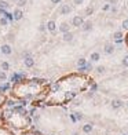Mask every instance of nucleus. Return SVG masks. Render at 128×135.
<instances>
[{
  "label": "nucleus",
  "instance_id": "obj_1",
  "mask_svg": "<svg viewBox=\"0 0 128 135\" xmlns=\"http://www.w3.org/2000/svg\"><path fill=\"white\" fill-rule=\"evenodd\" d=\"M83 24H84L83 17H80V15H76V17H73V19H72V25H73V26H76V28H80V26H83Z\"/></svg>",
  "mask_w": 128,
  "mask_h": 135
},
{
  "label": "nucleus",
  "instance_id": "obj_2",
  "mask_svg": "<svg viewBox=\"0 0 128 135\" xmlns=\"http://www.w3.org/2000/svg\"><path fill=\"white\" fill-rule=\"evenodd\" d=\"M0 51H1V54H4V55H10L11 52H13V48H11L10 44H3L0 47Z\"/></svg>",
  "mask_w": 128,
  "mask_h": 135
},
{
  "label": "nucleus",
  "instance_id": "obj_3",
  "mask_svg": "<svg viewBox=\"0 0 128 135\" xmlns=\"http://www.w3.org/2000/svg\"><path fill=\"white\" fill-rule=\"evenodd\" d=\"M24 65L26 66V68H33V65H35V59L32 58V57H25Z\"/></svg>",
  "mask_w": 128,
  "mask_h": 135
},
{
  "label": "nucleus",
  "instance_id": "obj_4",
  "mask_svg": "<svg viewBox=\"0 0 128 135\" xmlns=\"http://www.w3.org/2000/svg\"><path fill=\"white\" fill-rule=\"evenodd\" d=\"M13 17H14V19H17V21H19L22 17H24V13H22L21 8H15V11L13 13Z\"/></svg>",
  "mask_w": 128,
  "mask_h": 135
},
{
  "label": "nucleus",
  "instance_id": "obj_5",
  "mask_svg": "<svg viewBox=\"0 0 128 135\" xmlns=\"http://www.w3.org/2000/svg\"><path fill=\"white\" fill-rule=\"evenodd\" d=\"M45 26H47V30L52 32V33H54V32H55V29H57V24H55V21H48Z\"/></svg>",
  "mask_w": 128,
  "mask_h": 135
},
{
  "label": "nucleus",
  "instance_id": "obj_6",
  "mask_svg": "<svg viewBox=\"0 0 128 135\" xmlns=\"http://www.w3.org/2000/svg\"><path fill=\"white\" fill-rule=\"evenodd\" d=\"M70 11H72V8H70L69 4H63L62 7H61V14L62 15H68Z\"/></svg>",
  "mask_w": 128,
  "mask_h": 135
},
{
  "label": "nucleus",
  "instance_id": "obj_7",
  "mask_svg": "<svg viewBox=\"0 0 128 135\" xmlns=\"http://www.w3.org/2000/svg\"><path fill=\"white\" fill-rule=\"evenodd\" d=\"M69 24L68 22H62V24L59 25V30L62 32V33H66V32H69Z\"/></svg>",
  "mask_w": 128,
  "mask_h": 135
},
{
  "label": "nucleus",
  "instance_id": "obj_8",
  "mask_svg": "<svg viewBox=\"0 0 128 135\" xmlns=\"http://www.w3.org/2000/svg\"><path fill=\"white\" fill-rule=\"evenodd\" d=\"M63 42H68V43H69V42H72V40H73V33H72V32H66V33H63Z\"/></svg>",
  "mask_w": 128,
  "mask_h": 135
},
{
  "label": "nucleus",
  "instance_id": "obj_9",
  "mask_svg": "<svg viewBox=\"0 0 128 135\" xmlns=\"http://www.w3.org/2000/svg\"><path fill=\"white\" fill-rule=\"evenodd\" d=\"M121 106H123V101H120V99L112 101V107H113V109H118V107H121Z\"/></svg>",
  "mask_w": 128,
  "mask_h": 135
},
{
  "label": "nucleus",
  "instance_id": "obj_10",
  "mask_svg": "<svg viewBox=\"0 0 128 135\" xmlns=\"http://www.w3.org/2000/svg\"><path fill=\"white\" fill-rule=\"evenodd\" d=\"M50 88H51L52 92H57V91H58L59 88H61V81H55V83H52Z\"/></svg>",
  "mask_w": 128,
  "mask_h": 135
},
{
  "label": "nucleus",
  "instance_id": "obj_11",
  "mask_svg": "<svg viewBox=\"0 0 128 135\" xmlns=\"http://www.w3.org/2000/svg\"><path fill=\"white\" fill-rule=\"evenodd\" d=\"M81 28H83V30H85V32L91 30V29H92V22H91V21H87V22H84Z\"/></svg>",
  "mask_w": 128,
  "mask_h": 135
},
{
  "label": "nucleus",
  "instance_id": "obj_12",
  "mask_svg": "<svg viewBox=\"0 0 128 135\" xmlns=\"http://www.w3.org/2000/svg\"><path fill=\"white\" fill-rule=\"evenodd\" d=\"M113 51H114V45L113 44H106L105 45V52H106V54H112Z\"/></svg>",
  "mask_w": 128,
  "mask_h": 135
},
{
  "label": "nucleus",
  "instance_id": "obj_13",
  "mask_svg": "<svg viewBox=\"0 0 128 135\" xmlns=\"http://www.w3.org/2000/svg\"><path fill=\"white\" fill-rule=\"evenodd\" d=\"M91 131H92V124H84V125H83V132H85V134H90Z\"/></svg>",
  "mask_w": 128,
  "mask_h": 135
},
{
  "label": "nucleus",
  "instance_id": "obj_14",
  "mask_svg": "<svg viewBox=\"0 0 128 135\" xmlns=\"http://www.w3.org/2000/svg\"><path fill=\"white\" fill-rule=\"evenodd\" d=\"M8 7H10V3H8V1H6V0H0V8H1V10H7Z\"/></svg>",
  "mask_w": 128,
  "mask_h": 135
},
{
  "label": "nucleus",
  "instance_id": "obj_15",
  "mask_svg": "<svg viewBox=\"0 0 128 135\" xmlns=\"http://www.w3.org/2000/svg\"><path fill=\"white\" fill-rule=\"evenodd\" d=\"M6 105H7V107H11V109H13V107L17 105V102H15L14 99H6Z\"/></svg>",
  "mask_w": 128,
  "mask_h": 135
},
{
  "label": "nucleus",
  "instance_id": "obj_16",
  "mask_svg": "<svg viewBox=\"0 0 128 135\" xmlns=\"http://www.w3.org/2000/svg\"><path fill=\"white\" fill-rule=\"evenodd\" d=\"M113 37H114L116 42H121V40H123V33H121V32H116L113 35Z\"/></svg>",
  "mask_w": 128,
  "mask_h": 135
},
{
  "label": "nucleus",
  "instance_id": "obj_17",
  "mask_svg": "<svg viewBox=\"0 0 128 135\" xmlns=\"http://www.w3.org/2000/svg\"><path fill=\"white\" fill-rule=\"evenodd\" d=\"M99 58H100L99 52H92V54H91V61H94V62L99 61Z\"/></svg>",
  "mask_w": 128,
  "mask_h": 135
},
{
  "label": "nucleus",
  "instance_id": "obj_18",
  "mask_svg": "<svg viewBox=\"0 0 128 135\" xmlns=\"http://www.w3.org/2000/svg\"><path fill=\"white\" fill-rule=\"evenodd\" d=\"M4 18H6V19H7L8 22L14 21V17H13V14H11V13H7V11L4 13Z\"/></svg>",
  "mask_w": 128,
  "mask_h": 135
},
{
  "label": "nucleus",
  "instance_id": "obj_19",
  "mask_svg": "<svg viewBox=\"0 0 128 135\" xmlns=\"http://www.w3.org/2000/svg\"><path fill=\"white\" fill-rule=\"evenodd\" d=\"M6 80H7V73L1 70V72H0V83H4Z\"/></svg>",
  "mask_w": 128,
  "mask_h": 135
},
{
  "label": "nucleus",
  "instance_id": "obj_20",
  "mask_svg": "<svg viewBox=\"0 0 128 135\" xmlns=\"http://www.w3.org/2000/svg\"><path fill=\"white\" fill-rule=\"evenodd\" d=\"M73 117H74V120H83V114L80 113V112H76V113H73Z\"/></svg>",
  "mask_w": 128,
  "mask_h": 135
},
{
  "label": "nucleus",
  "instance_id": "obj_21",
  "mask_svg": "<svg viewBox=\"0 0 128 135\" xmlns=\"http://www.w3.org/2000/svg\"><path fill=\"white\" fill-rule=\"evenodd\" d=\"M1 69H3V72L8 70V69H10V63H8V62H1Z\"/></svg>",
  "mask_w": 128,
  "mask_h": 135
},
{
  "label": "nucleus",
  "instance_id": "obj_22",
  "mask_svg": "<svg viewBox=\"0 0 128 135\" xmlns=\"http://www.w3.org/2000/svg\"><path fill=\"white\" fill-rule=\"evenodd\" d=\"M85 63H87V61L84 58H80L79 61H77V65H79V68H81V66H85Z\"/></svg>",
  "mask_w": 128,
  "mask_h": 135
},
{
  "label": "nucleus",
  "instance_id": "obj_23",
  "mask_svg": "<svg viewBox=\"0 0 128 135\" xmlns=\"http://www.w3.org/2000/svg\"><path fill=\"white\" fill-rule=\"evenodd\" d=\"M17 6H18V8H21V7H24V6H26V0H18Z\"/></svg>",
  "mask_w": 128,
  "mask_h": 135
},
{
  "label": "nucleus",
  "instance_id": "obj_24",
  "mask_svg": "<svg viewBox=\"0 0 128 135\" xmlns=\"http://www.w3.org/2000/svg\"><path fill=\"white\" fill-rule=\"evenodd\" d=\"M97 72L99 73V75L105 73V66H98V68H97Z\"/></svg>",
  "mask_w": 128,
  "mask_h": 135
},
{
  "label": "nucleus",
  "instance_id": "obj_25",
  "mask_svg": "<svg viewBox=\"0 0 128 135\" xmlns=\"http://www.w3.org/2000/svg\"><path fill=\"white\" fill-rule=\"evenodd\" d=\"M8 24V21H7V19H6V18H0V25H3V26H6V25H7Z\"/></svg>",
  "mask_w": 128,
  "mask_h": 135
},
{
  "label": "nucleus",
  "instance_id": "obj_26",
  "mask_svg": "<svg viewBox=\"0 0 128 135\" xmlns=\"http://www.w3.org/2000/svg\"><path fill=\"white\" fill-rule=\"evenodd\" d=\"M39 30H40V32H45V30H47V26H45L44 24H42L40 26H39Z\"/></svg>",
  "mask_w": 128,
  "mask_h": 135
},
{
  "label": "nucleus",
  "instance_id": "obj_27",
  "mask_svg": "<svg viewBox=\"0 0 128 135\" xmlns=\"http://www.w3.org/2000/svg\"><path fill=\"white\" fill-rule=\"evenodd\" d=\"M92 13H94V8H92V7H88V8L85 10V14H87V15H91Z\"/></svg>",
  "mask_w": 128,
  "mask_h": 135
},
{
  "label": "nucleus",
  "instance_id": "obj_28",
  "mask_svg": "<svg viewBox=\"0 0 128 135\" xmlns=\"http://www.w3.org/2000/svg\"><path fill=\"white\" fill-rule=\"evenodd\" d=\"M123 28H124L125 30H128V19H124V21H123Z\"/></svg>",
  "mask_w": 128,
  "mask_h": 135
},
{
  "label": "nucleus",
  "instance_id": "obj_29",
  "mask_svg": "<svg viewBox=\"0 0 128 135\" xmlns=\"http://www.w3.org/2000/svg\"><path fill=\"white\" fill-rule=\"evenodd\" d=\"M123 65H124V66H128V55L124 57V59H123Z\"/></svg>",
  "mask_w": 128,
  "mask_h": 135
},
{
  "label": "nucleus",
  "instance_id": "obj_30",
  "mask_svg": "<svg viewBox=\"0 0 128 135\" xmlns=\"http://www.w3.org/2000/svg\"><path fill=\"white\" fill-rule=\"evenodd\" d=\"M3 102H6V97H4L1 92H0V105L3 104Z\"/></svg>",
  "mask_w": 128,
  "mask_h": 135
},
{
  "label": "nucleus",
  "instance_id": "obj_31",
  "mask_svg": "<svg viewBox=\"0 0 128 135\" xmlns=\"http://www.w3.org/2000/svg\"><path fill=\"white\" fill-rule=\"evenodd\" d=\"M84 0H73V3L76 4V6H80V4H83Z\"/></svg>",
  "mask_w": 128,
  "mask_h": 135
},
{
  "label": "nucleus",
  "instance_id": "obj_32",
  "mask_svg": "<svg viewBox=\"0 0 128 135\" xmlns=\"http://www.w3.org/2000/svg\"><path fill=\"white\" fill-rule=\"evenodd\" d=\"M109 8H110V4H105V6H103V10L105 11H107Z\"/></svg>",
  "mask_w": 128,
  "mask_h": 135
},
{
  "label": "nucleus",
  "instance_id": "obj_33",
  "mask_svg": "<svg viewBox=\"0 0 128 135\" xmlns=\"http://www.w3.org/2000/svg\"><path fill=\"white\" fill-rule=\"evenodd\" d=\"M94 97V92H92V91H91V92H88V94H87V98H92Z\"/></svg>",
  "mask_w": 128,
  "mask_h": 135
},
{
  "label": "nucleus",
  "instance_id": "obj_34",
  "mask_svg": "<svg viewBox=\"0 0 128 135\" xmlns=\"http://www.w3.org/2000/svg\"><path fill=\"white\" fill-rule=\"evenodd\" d=\"M80 104H81V101H80V99H76V101H74V105H76V106H79Z\"/></svg>",
  "mask_w": 128,
  "mask_h": 135
},
{
  "label": "nucleus",
  "instance_id": "obj_35",
  "mask_svg": "<svg viewBox=\"0 0 128 135\" xmlns=\"http://www.w3.org/2000/svg\"><path fill=\"white\" fill-rule=\"evenodd\" d=\"M51 3L52 4H58V3H61V0H51Z\"/></svg>",
  "mask_w": 128,
  "mask_h": 135
},
{
  "label": "nucleus",
  "instance_id": "obj_36",
  "mask_svg": "<svg viewBox=\"0 0 128 135\" xmlns=\"http://www.w3.org/2000/svg\"><path fill=\"white\" fill-rule=\"evenodd\" d=\"M40 120V116H37V114H35V121H39Z\"/></svg>",
  "mask_w": 128,
  "mask_h": 135
},
{
  "label": "nucleus",
  "instance_id": "obj_37",
  "mask_svg": "<svg viewBox=\"0 0 128 135\" xmlns=\"http://www.w3.org/2000/svg\"><path fill=\"white\" fill-rule=\"evenodd\" d=\"M4 13H6V10H1V8H0V14L4 15Z\"/></svg>",
  "mask_w": 128,
  "mask_h": 135
},
{
  "label": "nucleus",
  "instance_id": "obj_38",
  "mask_svg": "<svg viewBox=\"0 0 128 135\" xmlns=\"http://www.w3.org/2000/svg\"><path fill=\"white\" fill-rule=\"evenodd\" d=\"M72 135H79V134H77V132H73V134Z\"/></svg>",
  "mask_w": 128,
  "mask_h": 135
},
{
  "label": "nucleus",
  "instance_id": "obj_39",
  "mask_svg": "<svg viewBox=\"0 0 128 135\" xmlns=\"http://www.w3.org/2000/svg\"><path fill=\"white\" fill-rule=\"evenodd\" d=\"M11 1H18V0H11Z\"/></svg>",
  "mask_w": 128,
  "mask_h": 135
},
{
  "label": "nucleus",
  "instance_id": "obj_40",
  "mask_svg": "<svg viewBox=\"0 0 128 135\" xmlns=\"http://www.w3.org/2000/svg\"><path fill=\"white\" fill-rule=\"evenodd\" d=\"M127 106H128V102H127Z\"/></svg>",
  "mask_w": 128,
  "mask_h": 135
}]
</instances>
